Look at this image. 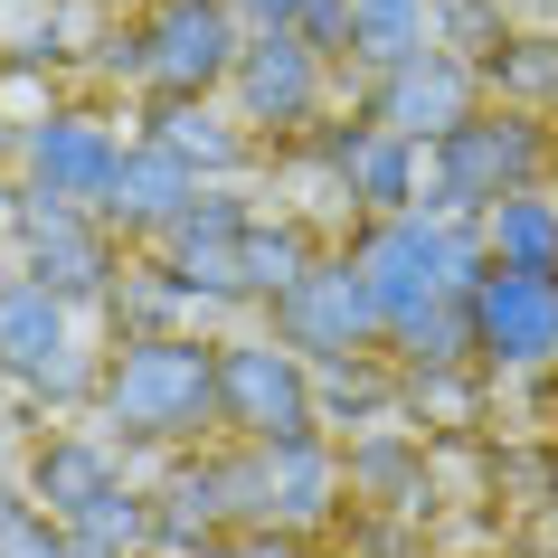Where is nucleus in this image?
<instances>
[{
  "label": "nucleus",
  "mask_w": 558,
  "mask_h": 558,
  "mask_svg": "<svg viewBox=\"0 0 558 558\" xmlns=\"http://www.w3.org/2000/svg\"><path fill=\"white\" fill-rule=\"evenodd\" d=\"M341 483H351V473L331 464V445H323V436H303V445H265V493H275V530H313V521H331Z\"/></svg>",
  "instance_id": "f3484780"
},
{
  "label": "nucleus",
  "mask_w": 558,
  "mask_h": 558,
  "mask_svg": "<svg viewBox=\"0 0 558 558\" xmlns=\"http://www.w3.org/2000/svg\"><path fill=\"white\" fill-rule=\"evenodd\" d=\"M199 190H208L199 171H180L171 151L133 143V161H123V180H114V199H105V228H123V236H171L180 218L199 208Z\"/></svg>",
  "instance_id": "2eb2a0df"
},
{
  "label": "nucleus",
  "mask_w": 558,
  "mask_h": 558,
  "mask_svg": "<svg viewBox=\"0 0 558 558\" xmlns=\"http://www.w3.org/2000/svg\"><path fill=\"white\" fill-rule=\"evenodd\" d=\"M114 493H123V473H114V454H105L95 436H48V445L29 454V501H38L58 530H86Z\"/></svg>",
  "instance_id": "4468645a"
},
{
  "label": "nucleus",
  "mask_w": 558,
  "mask_h": 558,
  "mask_svg": "<svg viewBox=\"0 0 558 558\" xmlns=\"http://www.w3.org/2000/svg\"><path fill=\"white\" fill-rule=\"evenodd\" d=\"M539 171H558V143L539 133V114H511L501 105V114H473L464 133H445L426 151V208L483 228L511 190H539Z\"/></svg>",
  "instance_id": "7ed1b4c3"
},
{
  "label": "nucleus",
  "mask_w": 558,
  "mask_h": 558,
  "mask_svg": "<svg viewBox=\"0 0 558 558\" xmlns=\"http://www.w3.org/2000/svg\"><path fill=\"white\" fill-rule=\"evenodd\" d=\"M275 341L294 360H313V369L360 360L369 341H388L379 303H369V275L351 256H313V275H303L294 294H275Z\"/></svg>",
  "instance_id": "423d86ee"
},
{
  "label": "nucleus",
  "mask_w": 558,
  "mask_h": 558,
  "mask_svg": "<svg viewBox=\"0 0 558 558\" xmlns=\"http://www.w3.org/2000/svg\"><path fill=\"white\" fill-rule=\"evenodd\" d=\"M351 265L369 275V303H379V323H416L426 303H454L473 294L493 256H483V228L464 218H436V208H408V218H379V228L351 246Z\"/></svg>",
  "instance_id": "f257e3e1"
},
{
  "label": "nucleus",
  "mask_w": 558,
  "mask_h": 558,
  "mask_svg": "<svg viewBox=\"0 0 558 558\" xmlns=\"http://www.w3.org/2000/svg\"><path fill=\"white\" fill-rule=\"evenodd\" d=\"M473 360L493 369H549L558 360V275H483L473 284Z\"/></svg>",
  "instance_id": "9d476101"
},
{
  "label": "nucleus",
  "mask_w": 558,
  "mask_h": 558,
  "mask_svg": "<svg viewBox=\"0 0 558 558\" xmlns=\"http://www.w3.org/2000/svg\"><path fill=\"white\" fill-rule=\"evenodd\" d=\"M426 20H436V48H454V58H493L511 38L493 0H426Z\"/></svg>",
  "instance_id": "5701e85b"
},
{
  "label": "nucleus",
  "mask_w": 558,
  "mask_h": 558,
  "mask_svg": "<svg viewBox=\"0 0 558 558\" xmlns=\"http://www.w3.org/2000/svg\"><path fill=\"white\" fill-rule=\"evenodd\" d=\"M483 86L511 105V114H558V38L530 29V38H501L483 58Z\"/></svg>",
  "instance_id": "aec40b11"
},
{
  "label": "nucleus",
  "mask_w": 558,
  "mask_h": 558,
  "mask_svg": "<svg viewBox=\"0 0 558 558\" xmlns=\"http://www.w3.org/2000/svg\"><path fill=\"white\" fill-rule=\"evenodd\" d=\"M143 76L161 86V105L180 95H218L246 58V20H236V0H161L143 29Z\"/></svg>",
  "instance_id": "39448f33"
},
{
  "label": "nucleus",
  "mask_w": 558,
  "mask_h": 558,
  "mask_svg": "<svg viewBox=\"0 0 558 558\" xmlns=\"http://www.w3.org/2000/svg\"><path fill=\"white\" fill-rule=\"evenodd\" d=\"M218 426H236L246 445H303L323 426L313 360H294L284 341H218Z\"/></svg>",
  "instance_id": "20e7f679"
},
{
  "label": "nucleus",
  "mask_w": 558,
  "mask_h": 558,
  "mask_svg": "<svg viewBox=\"0 0 558 558\" xmlns=\"http://www.w3.org/2000/svg\"><path fill=\"white\" fill-rule=\"evenodd\" d=\"M105 416H114L133 445H180L218 426V341L199 331H171V341H123L114 369L95 379Z\"/></svg>",
  "instance_id": "f03ea898"
},
{
  "label": "nucleus",
  "mask_w": 558,
  "mask_h": 558,
  "mask_svg": "<svg viewBox=\"0 0 558 558\" xmlns=\"http://www.w3.org/2000/svg\"><path fill=\"white\" fill-rule=\"evenodd\" d=\"M0 558H76V549L29 493H0Z\"/></svg>",
  "instance_id": "393cba45"
},
{
  "label": "nucleus",
  "mask_w": 558,
  "mask_h": 558,
  "mask_svg": "<svg viewBox=\"0 0 558 558\" xmlns=\"http://www.w3.org/2000/svg\"><path fill=\"white\" fill-rule=\"evenodd\" d=\"M388 341L408 351V369H464V360H473V294L426 303V313H416V323H398Z\"/></svg>",
  "instance_id": "4be33fe9"
},
{
  "label": "nucleus",
  "mask_w": 558,
  "mask_h": 558,
  "mask_svg": "<svg viewBox=\"0 0 558 558\" xmlns=\"http://www.w3.org/2000/svg\"><path fill=\"white\" fill-rule=\"evenodd\" d=\"M351 493H369V501H388V511H426L436 501V473H426V445L416 436H398V426H369V436L351 445Z\"/></svg>",
  "instance_id": "a211bd4d"
},
{
  "label": "nucleus",
  "mask_w": 558,
  "mask_h": 558,
  "mask_svg": "<svg viewBox=\"0 0 558 558\" xmlns=\"http://www.w3.org/2000/svg\"><path fill=\"white\" fill-rule=\"evenodd\" d=\"M180 558H236V549H228V539H208V549H180Z\"/></svg>",
  "instance_id": "c756f323"
},
{
  "label": "nucleus",
  "mask_w": 558,
  "mask_h": 558,
  "mask_svg": "<svg viewBox=\"0 0 558 558\" xmlns=\"http://www.w3.org/2000/svg\"><path fill=\"white\" fill-rule=\"evenodd\" d=\"M331 171H341V190H351L369 218H408V208H426V151L398 143V133H379V123H351V133H331Z\"/></svg>",
  "instance_id": "ddd939ff"
},
{
  "label": "nucleus",
  "mask_w": 558,
  "mask_h": 558,
  "mask_svg": "<svg viewBox=\"0 0 558 558\" xmlns=\"http://www.w3.org/2000/svg\"><path fill=\"white\" fill-rule=\"evenodd\" d=\"M20 199H29V190H10V180H0V228H20Z\"/></svg>",
  "instance_id": "c85d7f7f"
},
{
  "label": "nucleus",
  "mask_w": 558,
  "mask_h": 558,
  "mask_svg": "<svg viewBox=\"0 0 558 558\" xmlns=\"http://www.w3.org/2000/svg\"><path fill=\"white\" fill-rule=\"evenodd\" d=\"M473 95H483V66L454 58V48H426V58H408V66L379 76V114L369 123L398 133V143H416V151H436L445 133L473 123Z\"/></svg>",
  "instance_id": "1a4fd4ad"
},
{
  "label": "nucleus",
  "mask_w": 558,
  "mask_h": 558,
  "mask_svg": "<svg viewBox=\"0 0 558 558\" xmlns=\"http://www.w3.org/2000/svg\"><path fill=\"white\" fill-rule=\"evenodd\" d=\"M151 151H171L180 171H199V180H228V171H246V133H236L208 95H180V105H161L151 114V133H143Z\"/></svg>",
  "instance_id": "dca6fc26"
},
{
  "label": "nucleus",
  "mask_w": 558,
  "mask_h": 558,
  "mask_svg": "<svg viewBox=\"0 0 558 558\" xmlns=\"http://www.w3.org/2000/svg\"><path fill=\"white\" fill-rule=\"evenodd\" d=\"M246 29H303V0H236Z\"/></svg>",
  "instance_id": "bb28decb"
},
{
  "label": "nucleus",
  "mask_w": 558,
  "mask_h": 558,
  "mask_svg": "<svg viewBox=\"0 0 558 558\" xmlns=\"http://www.w3.org/2000/svg\"><path fill=\"white\" fill-rule=\"evenodd\" d=\"M313 408L323 416H388V379L360 369V360H331V369H313Z\"/></svg>",
  "instance_id": "b1692460"
},
{
  "label": "nucleus",
  "mask_w": 558,
  "mask_h": 558,
  "mask_svg": "<svg viewBox=\"0 0 558 558\" xmlns=\"http://www.w3.org/2000/svg\"><path fill=\"white\" fill-rule=\"evenodd\" d=\"M0 151H10V123H0Z\"/></svg>",
  "instance_id": "2f4dec72"
},
{
  "label": "nucleus",
  "mask_w": 558,
  "mask_h": 558,
  "mask_svg": "<svg viewBox=\"0 0 558 558\" xmlns=\"http://www.w3.org/2000/svg\"><path fill=\"white\" fill-rule=\"evenodd\" d=\"M483 256L501 275H558V190H511L483 218Z\"/></svg>",
  "instance_id": "6ab92c4d"
},
{
  "label": "nucleus",
  "mask_w": 558,
  "mask_h": 558,
  "mask_svg": "<svg viewBox=\"0 0 558 558\" xmlns=\"http://www.w3.org/2000/svg\"><path fill=\"white\" fill-rule=\"evenodd\" d=\"M236 558H303V539L294 530H246V539H228Z\"/></svg>",
  "instance_id": "cd10ccee"
},
{
  "label": "nucleus",
  "mask_w": 558,
  "mask_h": 558,
  "mask_svg": "<svg viewBox=\"0 0 558 558\" xmlns=\"http://www.w3.org/2000/svg\"><path fill=\"white\" fill-rule=\"evenodd\" d=\"M228 95H236V114H246V123L294 133V123L323 114V58H313L294 29H246V58H236Z\"/></svg>",
  "instance_id": "f8f14e48"
},
{
  "label": "nucleus",
  "mask_w": 558,
  "mask_h": 558,
  "mask_svg": "<svg viewBox=\"0 0 558 558\" xmlns=\"http://www.w3.org/2000/svg\"><path fill=\"white\" fill-rule=\"evenodd\" d=\"M549 511H558V464H549Z\"/></svg>",
  "instance_id": "7c9ffc66"
},
{
  "label": "nucleus",
  "mask_w": 558,
  "mask_h": 558,
  "mask_svg": "<svg viewBox=\"0 0 558 558\" xmlns=\"http://www.w3.org/2000/svg\"><path fill=\"white\" fill-rule=\"evenodd\" d=\"M20 246H29V284H48L58 303H95L114 294V228L86 218L66 199H20Z\"/></svg>",
  "instance_id": "6e6552de"
},
{
  "label": "nucleus",
  "mask_w": 558,
  "mask_h": 558,
  "mask_svg": "<svg viewBox=\"0 0 558 558\" xmlns=\"http://www.w3.org/2000/svg\"><path fill=\"white\" fill-rule=\"evenodd\" d=\"M0 369L29 379L38 398H76V388H86L66 303L48 294V284H29V275H0Z\"/></svg>",
  "instance_id": "9b49d317"
},
{
  "label": "nucleus",
  "mask_w": 558,
  "mask_h": 558,
  "mask_svg": "<svg viewBox=\"0 0 558 558\" xmlns=\"http://www.w3.org/2000/svg\"><path fill=\"white\" fill-rule=\"evenodd\" d=\"M303 275H313V246H303V228H284V218L265 228V218H256V228L236 236V284H246V294L275 303V294H294Z\"/></svg>",
  "instance_id": "412c9836"
},
{
  "label": "nucleus",
  "mask_w": 558,
  "mask_h": 558,
  "mask_svg": "<svg viewBox=\"0 0 558 558\" xmlns=\"http://www.w3.org/2000/svg\"><path fill=\"white\" fill-rule=\"evenodd\" d=\"M351 10L360 0H303V48H313V58H341V48H351Z\"/></svg>",
  "instance_id": "a878e982"
},
{
  "label": "nucleus",
  "mask_w": 558,
  "mask_h": 558,
  "mask_svg": "<svg viewBox=\"0 0 558 558\" xmlns=\"http://www.w3.org/2000/svg\"><path fill=\"white\" fill-rule=\"evenodd\" d=\"M123 161H133V143H123L114 123H95V114H38V123H20V171H29V190H38V199L86 208V218H105Z\"/></svg>",
  "instance_id": "0eeeda50"
}]
</instances>
